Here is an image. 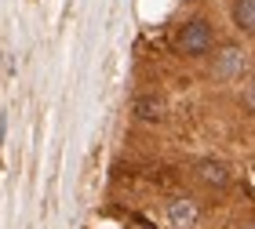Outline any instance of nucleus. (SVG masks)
Masks as SVG:
<instances>
[{
  "label": "nucleus",
  "instance_id": "obj_7",
  "mask_svg": "<svg viewBox=\"0 0 255 229\" xmlns=\"http://www.w3.org/2000/svg\"><path fill=\"white\" fill-rule=\"evenodd\" d=\"M248 106L255 109V80H252V87H248Z\"/></svg>",
  "mask_w": 255,
  "mask_h": 229
},
{
  "label": "nucleus",
  "instance_id": "obj_8",
  "mask_svg": "<svg viewBox=\"0 0 255 229\" xmlns=\"http://www.w3.org/2000/svg\"><path fill=\"white\" fill-rule=\"evenodd\" d=\"M128 229H149L146 222H131V226H128Z\"/></svg>",
  "mask_w": 255,
  "mask_h": 229
},
{
  "label": "nucleus",
  "instance_id": "obj_6",
  "mask_svg": "<svg viewBox=\"0 0 255 229\" xmlns=\"http://www.w3.org/2000/svg\"><path fill=\"white\" fill-rule=\"evenodd\" d=\"M234 22L241 33H255V0H237L234 4Z\"/></svg>",
  "mask_w": 255,
  "mask_h": 229
},
{
  "label": "nucleus",
  "instance_id": "obj_5",
  "mask_svg": "<svg viewBox=\"0 0 255 229\" xmlns=\"http://www.w3.org/2000/svg\"><path fill=\"white\" fill-rule=\"evenodd\" d=\"M164 113H168V102L160 98V95H142V98H135V117H138V120L160 124V120H164Z\"/></svg>",
  "mask_w": 255,
  "mask_h": 229
},
{
  "label": "nucleus",
  "instance_id": "obj_3",
  "mask_svg": "<svg viewBox=\"0 0 255 229\" xmlns=\"http://www.w3.org/2000/svg\"><path fill=\"white\" fill-rule=\"evenodd\" d=\"M212 70H215L219 80H237L241 73H245V51L230 44V48H223V51L215 55V66H212Z\"/></svg>",
  "mask_w": 255,
  "mask_h": 229
},
{
  "label": "nucleus",
  "instance_id": "obj_9",
  "mask_svg": "<svg viewBox=\"0 0 255 229\" xmlns=\"http://www.w3.org/2000/svg\"><path fill=\"white\" fill-rule=\"evenodd\" d=\"M241 229H255V222H252V226H241Z\"/></svg>",
  "mask_w": 255,
  "mask_h": 229
},
{
  "label": "nucleus",
  "instance_id": "obj_1",
  "mask_svg": "<svg viewBox=\"0 0 255 229\" xmlns=\"http://www.w3.org/2000/svg\"><path fill=\"white\" fill-rule=\"evenodd\" d=\"M212 44H215V33H212V26H208L204 18L186 22V26L179 29V37H175V48L182 55H208Z\"/></svg>",
  "mask_w": 255,
  "mask_h": 229
},
{
  "label": "nucleus",
  "instance_id": "obj_2",
  "mask_svg": "<svg viewBox=\"0 0 255 229\" xmlns=\"http://www.w3.org/2000/svg\"><path fill=\"white\" fill-rule=\"evenodd\" d=\"M164 222H168V229H197V222H201V204L190 200V197L171 200L168 211H164Z\"/></svg>",
  "mask_w": 255,
  "mask_h": 229
},
{
  "label": "nucleus",
  "instance_id": "obj_4",
  "mask_svg": "<svg viewBox=\"0 0 255 229\" xmlns=\"http://www.w3.org/2000/svg\"><path fill=\"white\" fill-rule=\"evenodd\" d=\"M197 178L201 182H208V186H215V189H223V186H230V164H223V160H201L197 164Z\"/></svg>",
  "mask_w": 255,
  "mask_h": 229
}]
</instances>
